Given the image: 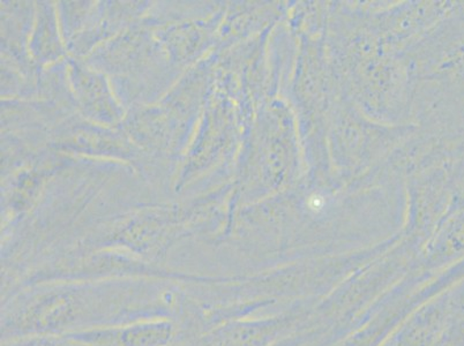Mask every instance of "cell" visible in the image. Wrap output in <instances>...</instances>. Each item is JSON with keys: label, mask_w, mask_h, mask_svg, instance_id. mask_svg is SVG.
<instances>
[{"label": "cell", "mask_w": 464, "mask_h": 346, "mask_svg": "<svg viewBox=\"0 0 464 346\" xmlns=\"http://www.w3.org/2000/svg\"><path fill=\"white\" fill-rule=\"evenodd\" d=\"M172 337V326L168 322H149L136 324L120 332L91 333V335L80 336V340L101 341L105 344L115 340L113 343L121 346H166Z\"/></svg>", "instance_id": "1"}, {"label": "cell", "mask_w": 464, "mask_h": 346, "mask_svg": "<svg viewBox=\"0 0 464 346\" xmlns=\"http://www.w3.org/2000/svg\"><path fill=\"white\" fill-rule=\"evenodd\" d=\"M19 346H67V345L61 344V343H53V341L41 340V341H29V343H27V344H23V345L20 344ZM69 346H71V345H69Z\"/></svg>", "instance_id": "2"}]
</instances>
